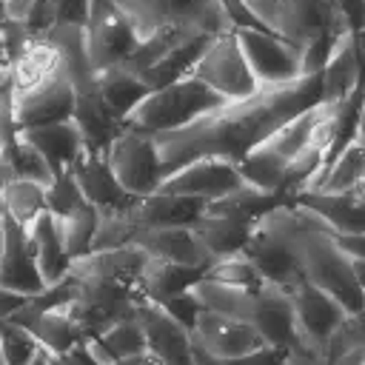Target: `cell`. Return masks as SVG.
Here are the masks:
<instances>
[{"label":"cell","instance_id":"1","mask_svg":"<svg viewBox=\"0 0 365 365\" xmlns=\"http://www.w3.org/2000/svg\"><path fill=\"white\" fill-rule=\"evenodd\" d=\"M317 103H322V77L302 74L282 86H259L245 100L225 103L217 111L202 114L200 120L177 131L157 134L154 145L163 180L180 165L202 157H222L240 163L282 123H288L291 117L302 114Z\"/></svg>","mask_w":365,"mask_h":365},{"label":"cell","instance_id":"2","mask_svg":"<svg viewBox=\"0 0 365 365\" xmlns=\"http://www.w3.org/2000/svg\"><path fill=\"white\" fill-rule=\"evenodd\" d=\"M225 103H228L225 97H220L202 80L188 74V77H182L171 86H163V88H154L151 94H145L137 103V108L125 117L123 128L157 137V134L177 131L182 125L200 120L202 114L217 111Z\"/></svg>","mask_w":365,"mask_h":365},{"label":"cell","instance_id":"3","mask_svg":"<svg viewBox=\"0 0 365 365\" xmlns=\"http://www.w3.org/2000/svg\"><path fill=\"white\" fill-rule=\"evenodd\" d=\"M297 254L302 265V277L319 291L331 294L348 314H356L365 305L362 291L354 282L351 257L339 245L331 228H305L297 234Z\"/></svg>","mask_w":365,"mask_h":365},{"label":"cell","instance_id":"4","mask_svg":"<svg viewBox=\"0 0 365 365\" xmlns=\"http://www.w3.org/2000/svg\"><path fill=\"white\" fill-rule=\"evenodd\" d=\"M111 3L131 23L137 40H143L165 26L211 31V34L231 29L220 0H111Z\"/></svg>","mask_w":365,"mask_h":365},{"label":"cell","instance_id":"5","mask_svg":"<svg viewBox=\"0 0 365 365\" xmlns=\"http://www.w3.org/2000/svg\"><path fill=\"white\" fill-rule=\"evenodd\" d=\"M259 26L294 46H305L319 37L342 11L319 0H242Z\"/></svg>","mask_w":365,"mask_h":365},{"label":"cell","instance_id":"6","mask_svg":"<svg viewBox=\"0 0 365 365\" xmlns=\"http://www.w3.org/2000/svg\"><path fill=\"white\" fill-rule=\"evenodd\" d=\"M191 77L202 80L208 88H214L228 103L245 100L259 88L257 77L248 68V60H245L240 43H237L234 29L214 34V40L208 43L205 54L197 60Z\"/></svg>","mask_w":365,"mask_h":365},{"label":"cell","instance_id":"7","mask_svg":"<svg viewBox=\"0 0 365 365\" xmlns=\"http://www.w3.org/2000/svg\"><path fill=\"white\" fill-rule=\"evenodd\" d=\"M106 163H108L114 180L131 197H148L163 182L160 157H157V145H154L151 134L123 128L114 137V143L108 145Z\"/></svg>","mask_w":365,"mask_h":365},{"label":"cell","instance_id":"8","mask_svg":"<svg viewBox=\"0 0 365 365\" xmlns=\"http://www.w3.org/2000/svg\"><path fill=\"white\" fill-rule=\"evenodd\" d=\"M83 29H86V51L94 74L108 66L125 63V57L137 46V34L131 23L111 0H88V14Z\"/></svg>","mask_w":365,"mask_h":365},{"label":"cell","instance_id":"9","mask_svg":"<svg viewBox=\"0 0 365 365\" xmlns=\"http://www.w3.org/2000/svg\"><path fill=\"white\" fill-rule=\"evenodd\" d=\"M234 34L259 86H282L302 77L299 46L262 29H234Z\"/></svg>","mask_w":365,"mask_h":365},{"label":"cell","instance_id":"10","mask_svg":"<svg viewBox=\"0 0 365 365\" xmlns=\"http://www.w3.org/2000/svg\"><path fill=\"white\" fill-rule=\"evenodd\" d=\"M242 185H245V180L237 171V163L222 160V157H202V160H191V163L180 165L177 171H171L160 182L157 191L211 202V200H220Z\"/></svg>","mask_w":365,"mask_h":365},{"label":"cell","instance_id":"11","mask_svg":"<svg viewBox=\"0 0 365 365\" xmlns=\"http://www.w3.org/2000/svg\"><path fill=\"white\" fill-rule=\"evenodd\" d=\"M131 314L143 328L145 351H151L163 365H194L191 362V331L182 322H177L160 302L137 294Z\"/></svg>","mask_w":365,"mask_h":365},{"label":"cell","instance_id":"12","mask_svg":"<svg viewBox=\"0 0 365 365\" xmlns=\"http://www.w3.org/2000/svg\"><path fill=\"white\" fill-rule=\"evenodd\" d=\"M291 302H294V319H297V339L311 342L322 351L331 342V336L342 328V322L351 317L331 294L319 291L308 279L291 288Z\"/></svg>","mask_w":365,"mask_h":365},{"label":"cell","instance_id":"13","mask_svg":"<svg viewBox=\"0 0 365 365\" xmlns=\"http://www.w3.org/2000/svg\"><path fill=\"white\" fill-rule=\"evenodd\" d=\"M191 342L200 351H205L208 356L222 359V362L240 359V356L257 351L259 345H265L251 322L222 317V314H211V311H200V317L194 319Z\"/></svg>","mask_w":365,"mask_h":365},{"label":"cell","instance_id":"14","mask_svg":"<svg viewBox=\"0 0 365 365\" xmlns=\"http://www.w3.org/2000/svg\"><path fill=\"white\" fill-rule=\"evenodd\" d=\"M0 285L26 297H34L46 288L34 248L29 242V231L3 214V254H0Z\"/></svg>","mask_w":365,"mask_h":365},{"label":"cell","instance_id":"15","mask_svg":"<svg viewBox=\"0 0 365 365\" xmlns=\"http://www.w3.org/2000/svg\"><path fill=\"white\" fill-rule=\"evenodd\" d=\"M248 322L254 325V331L262 336L265 345L288 351L297 342V319H294L291 291L262 282L254 294V308H251Z\"/></svg>","mask_w":365,"mask_h":365},{"label":"cell","instance_id":"16","mask_svg":"<svg viewBox=\"0 0 365 365\" xmlns=\"http://www.w3.org/2000/svg\"><path fill=\"white\" fill-rule=\"evenodd\" d=\"M74 100H77V91L63 74L51 77L46 86H40V88H34L29 94H14L17 128L23 131V128L46 125V123L71 120Z\"/></svg>","mask_w":365,"mask_h":365},{"label":"cell","instance_id":"17","mask_svg":"<svg viewBox=\"0 0 365 365\" xmlns=\"http://www.w3.org/2000/svg\"><path fill=\"white\" fill-rule=\"evenodd\" d=\"M11 322L23 325L31 331V336L40 342V348L48 354V356H63L68 354L77 342L86 339V331L77 325V319L66 311V308H51V311H37L31 308L29 302L14 311L9 317Z\"/></svg>","mask_w":365,"mask_h":365},{"label":"cell","instance_id":"18","mask_svg":"<svg viewBox=\"0 0 365 365\" xmlns=\"http://www.w3.org/2000/svg\"><path fill=\"white\" fill-rule=\"evenodd\" d=\"M148 257L163 262H177L188 268H208L211 254L200 242L191 225H171V228H143L134 240Z\"/></svg>","mask_w":365,"mask_h":365},{"label":"cell","instance_id":"19","mask_svg":"<svg viewBox=\"0 0 365 365\" xmlns=\"http://www.w3.org/2000/svg\"><path fill=\"white\" fill-rule=\"evenodd\" d=\"M319 77H322V103H342L365 83V66L354 31L339 34Z\"/></svg>","mask_w":365,"mask_h":365},{"label":"cell","instance_id":"20","mask_svg":"<svg viewBox=\"0 0 365 365\" xmlns=\"http://www.w3.org/2000/svg\"><path fill=\"white\" fill-rule=\"evenodd\" d=\"M68 171L74 174L86 202H91L97 211H123L137 200V197L125 194L123 185L114 180L106 157H94V154L83 151Z\"/></svg>","mask_w":365,"mask_h":365},{"label":"cell","instance_id":"21","mask_svg":"<svg viewBox=\"0 0 365 365\" xmlns=\"http://www.w3.org/2000/svg\"><path fill=\"white\" fill-rule=\"evenodd\" d=\"M297 205L317 214L336 237L345 234H365V200L354 191L348 194H328V191H299L294 197Z\"/></svg>","mask_w":365,"mask_h":365},{"label":"cell","instance_id":"22","mask_svg":"<svg viewBox=\"0 0 365 365\" xmlns=\"http://www.w3.org/2000/svg\"><path fill=\"white\" fill-rule=\"evenodd\" d=\"M148 262V254L140 245H120V248H103V251H88L86 257L71 259V271L80 277H106L117 279L125 285L137 288V279Z\"/></svg>","mask_w":365,"mask_h":365},{"label":"cell","instance_id":"23","mask_svg":"<svg viewBox=\"0 0 365 365\" xmlns=\"http://www.w3.org/2000/svg\"><path fill=\"white\" fill-rule=\"evenodd\" d=\"M71 123L80 131V140H83L86 154H94V157H106L108 145L123 131V123L111 117V111L100 103V97L94 94V88L91 91H77Z\"/></svg>","mask_w":365,"mask_h":365},{"label":"cell","instance_id":"24","mask_svg":"<svg viewBox=\"0 0 365 365\" xmlns=\"http://www.w3.org/2000/svg\"><path fill=\"white\" fill-rule=\"evenodd\" d=\"M46 40L60 54V74L74 86V91L94 88V68L86 51V29L80 23H54L46 31Z\"/></svg>","mask_w":365,"mask_h":365},{"label":"cell","instance_id":"25","mask_svg":"<svg viewBox=\"0 0 365 365\" xmlns=\"http://www.w3.org/2000/svg\"><path fill=\"white\" fill-rule=\"evenodd\" d=\"M205 202L194 197L154 191L148 197H137L131 202V214L140 228H171V225H194L202 217Z\"/></svg>","mask_w":365,"mask_h":365},{"label":"cell","instance_id":"26","mask_svg":"<svg viewBox=\"0 0 365 365\" xmlns=\"http://www.w3.org/2000/svg\"><path fill=\"white\" fill-rule=\"evenodd\" d=\"M23 140H29L43 157L46 163L51 165L54 177L60 171H68L77 157L86 151L83 148V140H80V131L71 120H60V123H46V125H34V128H23L20 131Z\"/></svg>","mask_w":365,"mask_h":365},{"label":"cell","instance_id":"27","mask_svg":"<svg viewBox=\"0 0 365 365\" xmlns=\"http://www.w3.org/2000/svg\"><path fill=\"white\" fill-rule=\"evenodd\" d=\"M60 74V54L46 37H34L9 66V83L14 94H29Z\"/></svg>","mask_w":365,"mask_h":365},{"label":"cell","instance_id":"28","mask_svg":"<svg viewBox=\"0 0 365 365\" xmlns=\"http://www.w3.org/2000/svg\"><path fill=\"white\" fill-rule=\"evenodd\" d=\"M94 94L111 111L114 120L125 123V117L137 108L145 94H151V88L143 83L140 74L128 71L125 66H108L94 74Z\"/></svg>","mask_w":365,"mask_h":365},{"label":"cell","instance_id":"29","mask_svg":"<svg viewBox=\"0 0 365 365\" xmlns=\"http://www.w3.org/2000/svg\"><path fill=\"white\" fill-rule=\"evenodd\" d=\"M211 40H214V34L202 31V34H194V37H188V40H182V43H177V46H171L154 66H148V68L140 74L143 83L154 91V88H163V86H171V83H177V80H182V77H188V74L194 71L197 60L205 54V48H208Z\"/></svg>","mask_w":365,"mask_h":365},{"label":"cell","instance_id":"30","mask_svg":"<svg viewBox=\"0 0 365 365\" xmlns=\"http://www.w3.org/2000/svg\"><path fill=\"white\" fill-rule=\"evenodd\" d=\"M29 242L34 248V259H37V268H40V277L43 282H57L63 279L68 271H71V259L63 248V240H60V231H57V220L43 211L29 228Z\"/></svg>","mask_w":365,"mask_h":365},{"label":"cell","instance_id":"31","mask_svg":"<svg viewBox=\"0 0 365 365\" xmlns=\"http://www.w3.org/2000/svg\"><path fill=\"white\" fill-rule=\"evenodd\" d=\"M279 205H291L282 194H271V191H259V188H254V185H242V188H237V191H231V194H225V197H220V200H211V202H205V214H217V217H231V220H240V222H245V225H257L265 214H271L274 208H279Z\"/></svg>","mask_w":365,"mask_h":365},{"label":"cell","instance_id":"32","mask_svg":"<svg viewBox=\"0 0 365 365\" xmlns=\"http://www.w3.org/2000/svg\"><path fill=\"white\" fill-rule=\"evenodd\" d=\"M200 277H205V268H188V265L163 262V259L148 257V262L137 279V294H143L145 299L163 302L174 294L188 291Z\"/></svg>","mask_w":365,"mask_h":365},{"label":"cell","instance_id":"33","mask_svg":"<svg viewBox=\"0 0 365 365\" xmlns=\"http://www.w3.org/2000/svg\"><path fill=\"white\" fill-rule=\"evenodd\" d=\"M288 163L291 160H282L279 154H274L271 148H265L262 143L254 145L240 163H237V171L242 174V180L259 191H271V194H282L288 202L291 200V191H288Z\"/></svg>","mask_w":365,"mask_h":365},{"label":"cell","instance_id":"34","mask_svg":"<svg viewBox=\"0 0 365 365\" xmlns=\"http://www.w3.org/2000/svg\"><path fill=\"white\" fill-rule=\"evenodd\" d=\"M188 291L197 297L202 311L234 317V319H245V322L251 317L254 294H257V291H248V288H240V285H228V282H220V279H208V277H200Z\"/></svg>","mask_w":365,"mask_h":365},{"label":"cell","instance_id":"35","mask_svg":"<svg viewBox=\"0 0 365 365\" xmlns=\"http://www.w3.org/2000/svg\"><path fill=\"white\" fill-rule=\"evenodd\" d=\"M191 228L200 237V242L205 245V251L211 254V259L242 251L248 237H251V225H245L240 220H231V217L205 214V211H202V217Z\"/></svg>","mask_w":365,"mask_h":365},{"label":"cell","instance_id":"36","mask_svg":"<svg viewBox=\"0 0 365 365\" xmlns=\"http://www.w3.org/2000/svg\"><path fill=\"white\" fill-rule=\"evenodd\" d=\"M365 180V143L354 137L325 168L322 180L317 182L314 191H328V194H348Z\"/></svg>","mask_w":365,"mask_h":365},{"label":"cell","instance_id":"37","mask_svg":"<svg viewBox=\"0 0 365 365\" xmlns=\"http://www.w3.org/2000/svg\"><path fill=\"white\" fill-rule=\"evenodd\" d=\"M325 108H328V103H317V106L305 108L302 114H297V117H291L288 123H282L271 137H265L262 145L271 148L274 154H279L282 160H294L299 151L308 148L311 131H314V125L319 123V117L325 114Z\"/></svg>","mask_w":365,"mask_h":365},{"label":"cell","instance_id":"38","mask_svg":"<svg viewBox=\"0 0 365 365\" xmlns=\"http://www.w3.org/2000/svg\"><path fill=\"white\" fill-rule=\"evenodd\" d=\"M0 197H3L6 217H11L23 228H29L46 211V185L31 182V180H11L0 191Z\"/></svg>","mask_w":365,"mask_h":365},{"label":"cell","instance_id":"39","mask_svg":"<svg viewBox=\"0 0 365 365\" xmlns=\"http://www.w3.org/2000/svg\"><path fill=\"white\" fill-rule=\"evenodd\" d=\"M97 220H100V214L91 202H86L74 214L57 220V231H60V240H63V248H66L68 259L86 257L91 251V242H94V234H97Z\"/></svg>","mask_w":365,"mask_h":365},{"label":"cell","instance_id":"40","mask_svg":"<svg viewBox=\"0 0 365 365\" xmlns=\"http://www.w3.org/2000/svg\"><path fill=\"white\" fill-rule=\"evenodd\" d=\"M3 157H6V163H9V168H11V174H14V180H31V182H40V185H51V180H54V171H51V165L46 163V157L29 143V140H23V137H17L6 151H0Z\"/></svg>","mask_w":365,"mask_h":365},{"label":"cell","instance_id":"41","mask_svg":"<svg viewBox=\"0 0 365 365\" xmlns=\"http://www.w3.org/2000/svg\"><path fill=\"white\" fill-rule=\"evenodd\" d=\"M97 342L108 351V356H111L114 362L145 351V336H143V328H140V322L134 319V314H125V317L114 319L108 328H103V331L97 334Z\"/></svg>","mask_w":365,"mask_h":365},{"label":"cell","instance_id":"42","mask_svg":"<svg viewBox=\"0 0 365 365\" xmlns=\"http://www.w3.org/2000/svg\"><path fill=\"white\" fill-rule=\"evenodd\" d=\"M205 277L228 282V285H240V288H248V291H257L262 285V277L257 274V268L251 265V259L242 251L211 259L208 268H205Z\"/></svg>","mask_w":365,"mask_h":365},{"label":"cell","instance_id":"43","mask_svg":"<svg viewBox=\"0 0 365 365\" xmlns=\"http://www.w3.org/2000/svg\"><path fill=\"white\" fill-rule=\"evenodd\" d=\"M0 354H3L6 365H29L34 356L43 354V348L31 336L29 328H23L11 319H0Z\"/></svg>","mask_w":365,"mask_h":365},{"label":"cell","instance_id":"44","mask_svg":"<svg viewBox=\"0 0 365 365\" xmlns=\"http://www.w3.org/2000/svg\"><path fill=\"white\" fill-rule=\"evenodd\" d=\"M83 205H86V197H83V191H80V185H77V180H74V174H71V171H60V174L51 180V185L46 188V211H48L54 220H60V217L74 214V211L83 208Z\"/></svg>","mask_w":365,"mask_h":365},{"label":"cell","instance_id":"45","mask_svg":"<svg viewBox=\"0 0 365 365\" xmlns=\"http://www.w3.org/2000/svg\"><path fill=\"white\" fill-rule=\"evenodd\" d=\"M17 137H20V128L14 117V88L6 74V80L0 83V151H6Z\"/></svg>","mask_w":365,"mask_h":365},{"label":"cell","instance_id":"46","mask_svg":"<svg viewBox=\"0 0 365 365\" xmlns=\"http://www.w3.org/2000/svg\"><path fill=\"white\" fill-rule=\"evenodd\" d=\"M177 322H182L188 331H191V325H194V319L200 317V311H202V305L197 302V297L191 294V291H182V294H174V297H168V299H163L160 302Z\"/></svg>","mask_w":365,"mask_h":365},{"label":"cell","instance_id":"47","mask_svg":"<svg viewBox=\"0 0 365 365\" xmlns=\"http://www.w3.org/2000/svg\"><path fill=\"white\" fill-rule=\"evenodd\" d=\"M228 365H285V351L274 348V345H259L257 351H251L240 359H231Z\"/></svg>","mask_w":365,"mask_h":365},{"label":"cell","instance_id":"48","mask_svg":"<svg viewBox=\"0 0 365 365\" xmlns=\"http://www.w3.org/2000/svg\"><path fill=\"white\" fill-rule=\"evenodd\" d=\"M336 6L342 11V17L348 20L351 31L359 34L362 26H365V0H336Z\"/></svg>","mask_w":365,"mask_h":365},{"label":"cell","instance_id":"49","mask_svg":"<svg viewBox=\"0 0 365 365\" xmlns=\"http://www.w3.org/2000/svg\"><path fill=\"white\" fill-rule=\"evenodd\" d=\"M29 302L26 294H17V291H9L0 285V319H9L14 311H20L23 305Z\"/></svg>","mask_w":365,"mask_h":365},{"label":"cell","instance_id":"50","mask_svg":"<svg viewBox=\"0 0 365 365\" xmlns=\"http://www.w3.org/2000/svg\"><path fill=\"white\" fill-rule=\"evenodd\" d=\"M114 365H163L151 351H143V354H134V356H125V359H117Z\"/></svg>","mask_w":365,"mask_h":365},{"label":"cell","instance_id":"51","mask_svg":"<svg viewBox=\"0 0 365 365\" xmlns=\"http://www.w3.org/2000/svg\"><path fill=\"white\" fill-rule=\"evenodd\" d=\"M348 257H351V254H348ZM351 271H354L356 288H359L362 297H365V259H362V257H351Z\"/></svg>","mask_w":365,"mask_h":365},{"label":"cell","instance_id":"52","mask_svg":"<svg viewBox=\"0 0 365 365\" xmlns=\"http://www.w3.org/2000/svg\"><path fill=\"white\" fill-rule=\"evenodd\" d=\"M191 362H194V365H228V362H222V359L208 356V354H205V351H200L194 342H191Z\"/></svg>","mask_w":365,"mask_h":365},{"label":"cell","instance_id":"53","mask_svg":"<svg viewBox=\"0 0 365 365\" xmlns=\"http://www.w3.org/2000/svg\"><path fill=\"white\" fill-rule=\"evenodd\" d=\"M14 180V174H11V168H9V163H6V157L0 154V191L9 185Z\"/></svg>","mask_w":365,"mask_h":365},{"label":"cell","instance_id":"54","mask_svg":"<svg viewBox=\"0 0 365 365\" xmlns=\"http://www.w3.org/2000/svg\"><path fill=\"white\" fill-rule=\"evenodd\" d=\"M356 137L365 143V91H362V108H359V123H356Z\"/></svg>","mask_w":365,"mask_h":365},{"label":"cell","instance_id":"55","mask_svg":"<svg viewBox=\"0 0 365 365\" xmlns=\"http://www.w3.org/2000/svg\"><path fill=\"white\" fill-rule=\"evenodd\" d=\"M29 365H48V354L43 351V354H40V356H34V359H31Z\"/></svg>","mask_w":365,"mask_h":365},{"label":"cell","instance_id":"56","mask_svg":"<svg viewBox=\"0 0 365 365\" xmlns=\"http://www.w3.org/2000/svg\"><path fill=\"white\" fill-rule=\"evenodd\" d=\"M48 365H66L60 356H48Z\"/></svg>","mask_w":365,"mask_h":365},{"label":"cell","instance_id":"57","mask_svg":"<svg viewBox=\"0 0 365 365\" xmlns=\"http://www.w3.org/2000/svg\"><path fill=\"white\" fill-rule=\"evenodd\" d=\"M319 3H325V6H331V9H339V6H336V0H319Z\"/></svg>","mask_w":365,"mask_h":365},{"label":"cell","instance_id":"58","mask_svg":"<svg viewBox=\"0 0 365 365\" xmlns=\"http://www.w3.org/2000/svg\"><path fill=\"white\" fill-rule=\"evenodd\" d=\"M0 254H3V220H0Z\"/></svg>","mask_w":365,"mask_h":365},{"label":"cell","instance_id":"59","mask_svg":"<svg viewBox=\"0 0 365 365\" xmlns=\"http://www.w3.org/2000/svg\"><path fill=\"white\" fill-rule=\"evenodd\" d=\"M6 74H9V68H0V83L6 80Z\"/></svg>","mask_w":365,"mask_h":365},{"label":"cell","instance_id":"60","mask_svg":"<svg viewBox=\"0 0 365 365\" xmlns=\"http://www.w3.org/2000/svg\"><path fill=\"white\" fill-rule=\"evenodd\" d=\"M3 214H6V211H3V197H0V220H3Z\"/></svg>","mask_w":365,"mask_h":365},{"label":"cell","instance_id":"61","mask_svg":"<svg viewBox=\"0 0 365 365\" xmlns=\"http://www.w3.org/2000/svg\"><path fill=\"white\" fill-rule=\"evenodd\" d=\"M37 3H40V6H48V0H37Z\"/></svg>","mask_w":365,"mask_h":365},{"label":"cell","instance_id":"62","mask_svg":"<svg viewBox=\"0 0 365 365\" xmlns=\"http://www.w3.org/2000/svg\"><path fill=\"white\" fill-rule=\"evenodd\" d=\"M0 365H6V359H3V354H0Z\"/></svg>","mask_w":365,"mask_h":365},{"label":"cell","instance_id":"63","mask_svg":"<svg viewBox=\"0 0 365 365\" xmlns=\"http://www.w3.org/2000/svg\"><path fill=\"white\" fill-rule=\"evenodd\" d=\"M359 365H365V356H362V362H359Z\"/></svg>","mask_w":365,"mask_h":365}]
</instances>
